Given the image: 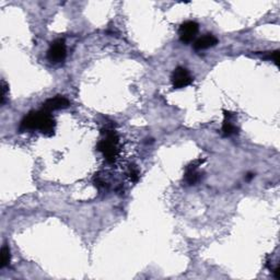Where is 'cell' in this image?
<instances>
[{
    "mask_svg": "<svg viewBox=\"0 0 280 280\" xmlns=\"http://www.w3.org/2000/svg\"><path fill=\"white\" fill-rule=\"evenodd\" d=\"M56 122L54 117L51 116V113L40 110V111H31L25 116L21 124H20L19 132H30V131H40L43 135L47 137L53 136L55 134Z\"/></svg>",
    "mask_w": 280,
    "mask_h": 280,
    "instance_id": "obj_1",
    "label": "cell"
},
{
    "mask_svg": "<svg viewBox=\"0 0 280 280\" xmlns=\"http://www.w3.org/2000/svg\"><path fill=\"white\" fill-rule=\"evenodd\" d=\"M105 138L97 143V150L103 153L107 163H114L118 157V136L114 131L105 129Z\"/></svg>",
    "mask_w": 280,
    "mask_h": 280,
    "instance_id": "obj_2",
    "label": "cell"
},
{
    "mask_svg": "<svg viewBox=\"0 0 280 280\" xmlns=\"http://www.w3.org/2000/svg\"><path fill=\"white\" fill-rule=\"evenodd\" d=\"M67 56V48L65 41L63 39H58L54 41L50 44L49 49L47 51V58L53 64L63 63Z\"/></svg>",
    "mask_w": 280,
    "mask_h": 280,
    "instance_id": "obj_3",
    "label": "cell"
},
{
    "mask_svg": "<svg viewBox=\"0 0 280 280\" xmlns=\"http://www.w3.org/2000/svg\"><path fill=\"white\" fill-rule=\"evenodd\" d=\"M193 80L194 78L191 77L189 71L184 67L175 68L172 76H171V81H172L174 89H184V88L188 87Z\"/></svg>",
    "mask_w": 280,
    "mask_h": 280,
    "instance_id": "obj_4",
    "label": "cell"
},
{
    "mask_svg": "<svg viewBox=\"0 0 280 280\" xmlns=\"http://www.w3.org/2000/svg\"><path fill=\"white\" fill-rule=\"evenodd\" d=\"M199 25L195 21H186L180 25L179 35L181 42L184 44H188L193 41L197 33H198Z\"/></svg>",
    "mask_w": 280,
    "mask_h": 280,
    "instance_id": "obj_5",
    "label": "cell"
},
{
    "mask_svg": "<svg viewBox=\"0 0 280 280\" xmlns=\"http://www.w3.org/2000/svg\"><path fill=\"white\" fill-rule=\"evenodd\" d=\"M203 162H204V160H201V159L196 160V161L191 162L185 168L184 181L186 184L191 186V185H196V183L199 182L201 174L198 172V171H197V169H198V167H200Z\"/></svg>",
    "mask_w": 280,
    "mask_h": 280,
    "instance_id": "obj_6",
    "label": "cell"
},
{
    "mask_svg": "<svg viewBox=\"0 0 280 280\" xmlns=\"http://www.w3.org/2000/svg\"><path fill=\"white\" fill-rule=\"evenodd\" d=\"M70 105V102L67 97L61 95H56L55 97L48 98L47 101L43 103V110L47 111L49 113L57 111V110H64Z\"/></svg>",
    "mask_w": 280,
    "mask_h": 280,
    "instance_id": "obj_7",
    "label": "cell"
},
{
    "mask_svg": "<svg viewBox=\"0 0 280 280\" xmlns=\"http://www.w3.org/2000/svg\"><path fill=\"white\" fill-rule=\"evenodd\" d=\"M225 113V121L222 124V136L231 137L233 135L237 134V127L232 123V119L234 118V114L228 111H224Z\"/></svg>",
    "mask_w": 280,
    "mask_h": 280,
    "instance_id": "obj_8",
    "label": "cell"
},
{
    "mask_svg": "<svg viewBox=\"0 0 280 280\" xmlns=\"http://www.w3.org/2000/svg\"><path fill=\"white\" fill-rule=\"evenodd\" d=\"M218 44V39L212 34H205L201 38L197 39L194 43L195 50H204L210 47H214Z\"/></svg>",
    "mask_w": 280,
    "mask_h": 280,
    "instance_id": "obj_9",
    "label": "cell"
},
{
    "mask_svg": "<svg viewBox=\"0 0 280 280\" xmlns=\"http://www.w3.org/2000/svg\"><path fill=\"white\" fill-rule=\"evenodd\" d=\"M10 261H11V254H10V248L7 244H3L1 247V264L0 267L1 269L9 266Z\"/></svg>",
    "mask_w": 280,
    "mask_h": 280,
    "instance_id": "obj_10",
    "label": "cell"
},
{
    "mask_svg": "<svg viewBox=\"0 0 280 280\" xmlns=\"http://www.w3.org/2000/svg\"><path fill=\"white\" fill-rule=\"evenodd\" d=\"M127 175H128V178H129V180L132 181V182H134V183L138 182V180H139V171L136 168V165H134V164L129 165L128 171H127Z\"/></svg>",
    "mask_w": 280,
    "mask_h": 280,
    "instance_id": "obj_11",
    "label": "cell"
},
{
    "mask_svg": "<svg viewBox=\"0 0 280 280\" xmlns=\"http://www.w3.org/2000/svg\"><path fill=\"white\" fill-rule=\"evenodd\" d=\"M8 93H9V86L7 85V82L2 79L1 80V97H0V103H1V105H3L4 102H6Z\"/></svg>",
    "mask_w": 280,
    "mask_h": 280,
    "instance_id": "obj_12",
    "label": "cell"
},
{
    "mask_svg": "<svg viewBox=\"0 0 280 280\" xmlns=\"http://www.w3.org/2000/svg\"><path fill=\"white\" fill-rule=\"evenodd\" d=\"M266 58L274 60L275 64L278 66L279 65V50H275V51H273V53H269Z\"/></svg>",
    "mask_w": 280,
    "mask_h": 280,
    "instance_id": "obj_13",
    "label": "cell"
},
{
    "mask_svg": "<svg viewBox=\"0 0 280 280\" xmlns=\"http://www.w3.org/2000/svg\"><path fill=\"white\" fill-rule=\"evenodd\" d=\"M253 178H254V174H253V173H248L247 176H246V180L250 181V180H252Z\"/></svg>",
    "mask_w": 280,
    "mask_h": 280,
    "instance_id": "obj_14",
    "label": "cell"
}]
</instances>
